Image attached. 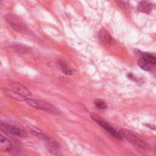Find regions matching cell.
Listing matches in <instances>:
<instances>
[{
  "mask_svg": "<svg viewBox=\"0 0 156 156\" xmlns=\"http://www.w3.org/2000/svg\"><path fill=\"white\" fill-rule=\"evenodd\" d=\"M95 106L99 109H105L107 108V105L106 102L101 99H96L94 101Z\"/></svg>",
  "mask_w": 156,
  "mask_h": 156,
  "instance_id": "obj_16",
  "label": "cell"
},
{
  "mask_svg": "<svg viewBox=\"0 0 156 156\" xmlns=\"http://www.w3.org/2000/svg\"><path fill=\"white\" fill-rule=\"evenodd\" d=\"M13 148L12 142L6 136L0 133V151L9 152Z\"/></svg>",
  "mask_w": 156,
  "mask_h": 156,
  "instance_id": "obj_9",
  "label": "cell"
},
{
  "mask_svg": "<svg viewBox=\"0 0 156 156\" xmlns=\"http://www.w3.org/2000/svg\"><path fill=\"white\" fill-rule=\"evenodd\" d=\"M118 132L122 138H124L135 146L143 149H148L149 148V146L144 141L140 138L132 131L126 129H122Z\"/></svg>",
  "mask_w": 156,
  "mask_h": 156,
  "instance_id": "obj_3",
  "label": "cell"
},
{
  "mask_svg": "<svg viewBox=\"0 0 156 156\" xmlns=\"http://www.w3.org/2000/svg\"><path fill=\"white\" fill-rule=\"evenodd\" d=\"M12 48L15 52L20 54H29L32 52V49L30 47L20 44H13Z\"/></svg>",
  "mask_w": 156,
  "mask_h": 156,
  "instance_id": "obj_12",
  "label": "cell"
},
{
  "mask_svg": "<svg viewBox=\"0 0 156 156\" xmlns=\"http://www.w3.org/2000/svg\"><path fill=\"white\" fill-rule=\"evenodd\" d=\"M99 38L102 42L106 44H113L115 43L114 39L112 38L108 32L105 29H101L100 30L99 33Z\"/></svg>",
  "mask_w": 156,
  "mask_h": 156,
  "instance_id": "obj_11",
  "label": "cell"
},
{
  "mask_svg": "<svg viewBox=\"0 0 156 156\" xmlns=\"http://www.w3.org/2000/svg\"><path fill=\"white\" fill-rule=\"evenodd\" d=\"M29 130L30 131V133L34 135V136H37V138L46 141L49 137H48V136H47L40 129L38 128L36 126H31L29 127Z\"/></svg>",
  "mask_w": 156,
  "mask_h": 156,
  "instance_id": "obj_13",
  "label": "cell"
},
{
  "mask_svg": "<svg viewBox=\"0 0 156 156\" xmlns=\"http://www.w3.org/2000/svg\"><path fill=\"white\" fill-rule=\"evenodd\" d=\"M25 102L29 105L35 108L46 112L52 115H58L60 113L59 110L55 106L47 102L31 98H26Z\"/></svg>",
  "mask_w": 156,
  "mask_h": 156,
  "instance_id": "obj_2",
  "label": "cell"
},
{
  "mask_svg": "<svg viewBox=\"0 0 156 156\" xmlns=\"http://www.w3.org/2000/svg\"><path fill=\"white\" fill-rule=\"evenodd\" d=\"M138 9L140 12L149 13L152 9V5L151 3L147 1H141L138 5Z\"/></svg>",
  "mask_w": 156,
  "mask_h": 156,
  "instance_id": "obj_14",
  "label": "cell"
},
{
  "mask_svg": "<svg viewBox=\"0 0 156 156\" xmlns=\"http://www.w3.org/2000/svg\"><path fill=\"white\" fill-rule=\"evenodd\" d=\"M117 3L123 8H127L129 6V2L127 1H117Z\"/></svg>",
  "mask_w": 156,
  "mask_h": 156,
  "instance_id": "obj_17",
  "label": "cell"
},
{
  "mask_svg": "<svg viewBox=\"0 0 156 156\" xmlns=\"http://www.w3.org/2000/svg\"><path fill=\"white\" fill-rule=\"evenodd\" d=\"M45 141L46 148L51 154L55 156L61 155L60 147L57 141L49 138Z\"/></svg>",
  "mask_w": 156,
  "mask_h": 156,
  "instance_id": "obj_8",
  "label": "cell"
},
{
  "mask_svg": "<svg viewBox=\"0 0 156 156\" xmlns=\"http://www.w3.org/2000/svg\"><path fill=\"white\" fill-rule=\"evenodd\" d=\"M91 118L96 122L97 124H98L101 127H102L106 132H107L108 133H110L111 135L114 136L115 138L117 139H122L119 133L118 132H117L110 124H109L107 121L101 118V117L94 113L91 114Z\"/></svg>",
  "mask_w": 156,
  "mask_h": 156,
  "instance_id": "obj_6",
  "label": "cell"
},
{
  "mask_svg": "<svg viewBox=\"0 0 156 156\" xmlns=\"http://www.w3.org/2000/svg\"><path fill=\"white\" fill-rule=\"evenodd\" d=\"M58 65H59V66L60 67V69L63 74H65L66 75H71L73 73V71L68 68V65L64 62L60 60L58 62Z\"/></svg>",
  "mask_w": 156,
  "mask_h": 156,
  "instance_id": "obj_15",
  "label": "cell"
},
{
  "mask_svg": "<svg viewBox=\"0 0 156 156\" xmlns=\"http://www.w3.org/2000/svg\"><path fill=\"white\" fill-rule=\"evenodd\" d=\"M2 91L4 94L9 98H11L14 100H16L18 101H25L26 98L24 96L16 93L15 91L12 90L11 89L7 88H2Z\"/></svg>",
  "mask_w": 156,
  "mask_h": 156,
  "instance_id": "obj_10",
  "label": "cell"
},
{
  "mask_svg": "<svg viewBox=\"0 0 156 156\" xmlns=\"http://www.w3.org/2000/svg\"><path fill=\"white\" fill-rule=\"evenodd\" d=\"M4 19L14 30L22 34H26L28 32V28L26 23L18 15L8 13L4 16Z\"/></svg>",
  "mask_w": 156,
  "mask_h": 156,
  "instance_id": "obj_1",
  "label": "cell"
},
{
  "mask_svg": "<svg viewBox=\"0 0 156 156\" xmlns=\"http://www.w3.org/2000/svg\"><path fill=\"white\" fill-rule=\"evenodd\" d=\"M0 131L9 135L21 138H26L27 136V133L21 128L12 123L1 120H0Z\"/></svg>",
  "mask_w": 156,
  "mask_h": 156,
  "instance_id": "obj_4",
  "label": "cell"
},
{
  "mask_svg": "<svg viewBox=\"0 0 156 156\" xmlns=\"http://www.w3.org/2000/svg\"><path fill=\"white\" fill-rule=\"evenodd\" d=\"M141 57L138 60V66L145 71L152 70L155 65V57L147 53L141 54Z\"/></svg>",
  "mask_w": 156,
  "mask_h": 156,
  "instance_id": "obj_5",
  "label": "cell"
},
{
  "mask_svg": "<svg viewBox=\"0 0 156 156\" xmlns=\"http://www.w3.org/2000/svg\"><path fill=\"white\" fill-rule=\"evenodd\" d=\"M7 84L10 87V89H11L12 90L24 96L26 98H27V97H29L31 96L32 94L29 90L21 83L12 80H7Z\"/></svg>",
  "mask_w": 156,
  "mask_h": 156,
  "instance_id": "obj_7",
  "label": "cell"
}]
</instances>
